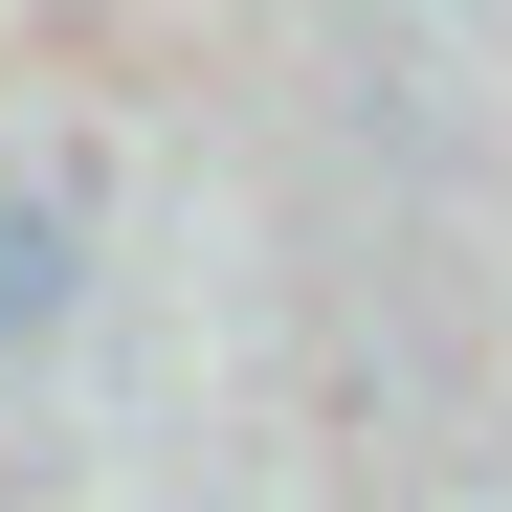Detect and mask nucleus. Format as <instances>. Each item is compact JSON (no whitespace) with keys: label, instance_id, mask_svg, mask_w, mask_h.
<instances>
[{"label":"nucleus","instance_id":"1","mask_svg":"<svg viewBox=\"0 0 512 512\" xmlns=\"http://www.w3.org/2000/svg\"><path fill=\"white\" fill-rule=\"evenodd\" d=\"M45 312H67V223H45V201H0V334H45Z\"/></svg>","mask_w":512,"mask_h":512}]
</instances>
